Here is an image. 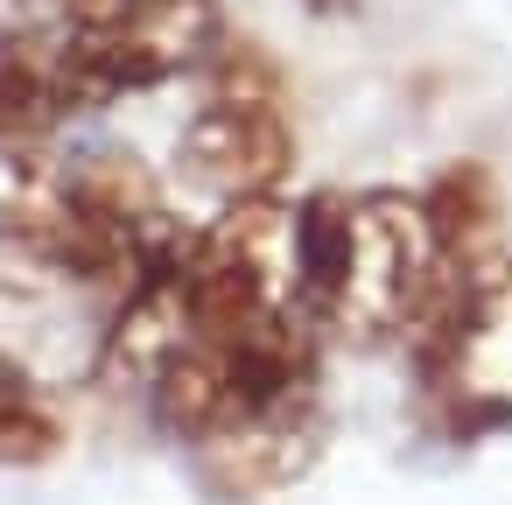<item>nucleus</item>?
<instances>
[{
    "label": "nucleus",
    "mask_w": 512,
    "mask_h": 505,
    "mask_svg": "<svg viewBox=\"0 0 512 505\" xmlns=\"http://www.w3.org/2000/svg\"><path fill=\"white\" fill-rule=\"evenodd\" d=\"M428 218H435V239H442V260H449V281L470 274L484 260V239H491V176L477 162H449L435 183H428Z\"/></svg>",
    "instance_id": "nucleus-7"
},
{
    "label": "nucleus",
    "mask_w": 512,
    "mask_h": 505,
    "mask_svg": "<svg viewBox=\"0 0 512 505\" xmlns=\"http://www.w3.org/2000/svg\"><path fill=\"white\" fill-rule=\"evenodd\" d=\"M435 421L477 435L512 421V253H484L456 274L414 330Z\"/></svg>",
    "instance_id": "nucleus-3"
},
{
    "label": "nucleus",
    "mask_w": 512,
    "mask_h": 505,
    "mask_svg": "<svg viewBox=\"0 0 512 505\" xmlns=\"http://www.w3.org/2000/svg\"><path fill=\"white\" fill-rule=\"evenodd\" d=\"M57 449H64L57 400L15 358H0V463H50Z\"/></svg>",
    "instance_id": "nucleus-8"
},
{
    "label": "nucleus",
    "mask_w": 512,
    "mask_h": 505,
    "mask_svg": "<svg viewBox=\"0 0 512 505\" xmlns=\"http://www.w3.org/2000/svg\"><path fill=\"white\" fill-rule=\"evenodd\" d=\"M78 99L85 106H113L127 92H155L169 78L211 71V57L225 50V15L218 0H141L120 22L99 29H57Z\"/></svg>",
    "instance_id": "nucleus-5"
},
{
    "label": "nucleus",
    "mask_w": 512,
    "mask_h": 505,
    "mask_svg": "<svg viewBox=\"0 0 512 505\" xmlns=\"http://www.w3.org/2000/svg\"><path fill=\"white\" fill-rule=\"evenodd\" d=\"M323 323L281 316L253 330L183 337L155 386V414L169 435L225 484V491H281L323 449Z\"/></svg>",
    "instance_id": "nucleus-1"
},
{
    "label": "nucleus",
    "mask_w": 512,
    "mask_h": 505,
    "mask_svg": "<svg viewBox=\"0 0 512 505\" xmlns=\"http://www.w3.org/2000/svg\"><path fill=\"white\" fill-rule=\"evenodd\" d=\"M71 113H85L64 36L36 29H0V148H22L57 134Z\"/></svg>",
    "instance_id": "nucleus-6"
},
{
    "label": "nucleus",
    "mask_w": 512,
    "mask_h": 505,
    "mask_svg": "<svg viewBox=\"0 0 512 505\" xmlns=\"http://www.w3.org/2000/svg\"><path fill=\"white\" fill-rule=\"evenodd\" d=\"M176 162L197 190H218L225 204L281 197L295 169V134H288L274 71L253 57H211V99L183 127Z\"/></svg>",
    "instance_id": "nucleus-4"
},
{
    "label": "nucleus",
    "mask_w": 512,
    "mask_h": 505,
    "mask_svg": "<svg viewBox=\"0 0 512 505\" xmlns=\"http://www.w3.org/2000/svg\"><path fill=\"white\" fill-rule=\"evenodd\" d=\"M295 274L309 316L344 344L414 337L449 260L435 218L407 190H316L295 204Z\"/></svg>",
    "instance_id": "nucleus-2"
},
{
    "label": "nucleus",
    "mask_w": 512,
    "mask_h": 505,
    "mask_svg": "<svg viewBox=\"0 0 512 505\" xmlns=\"http://www.w3.org/2000/svg\"><path fill=\"white\" fill-rule=\"evenodd\" d=\"M309 15H323V22H351L358 15V0H302Z\"/></svg>",
    "instance_id": "nucleus-9"
}]
</instances>
